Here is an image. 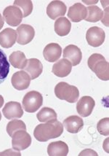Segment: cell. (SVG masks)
I'll return each mask as SVG.
<instances>
[{
	"instance_id": "obj_1",
	"label": "cell",
	"mask_w": 109,
	"mask_h": 156,
	"mask_svg": "<svg viewBox=\"0 0 109 156\" xmlns=\"http://www.w3.org/2000/svg\"><path fill=\"white\" fill-rule=\"evenodd\" d=\"M63 131V126L60 122L55 120L47 123L39 124L35 128L34 135L39 142H47L49 139H55L61 136Z\"/></svg>"
},
{
	"instance_id": "obj_2",
	"label": "cell",
	"mask_w": 109,
	"mask_h": 156,
	"mask_svg": "<svg viewBox=\"0 0 109 156\" xmlns=\"http://www.w3.org/2000/svg\"><path fill=\"white\" fill-rule=\"evenodd\" d=\"M88 66L101 80H109V64L104 57L99 53H94L88 59Z\"/></svg>"
},
{
	"instance_id": "obj_3",
	"label": "cell",
	"mask_w": 109,
	"mask_h": 156,
	"mask_svg": "<svg viewBox=\"0 0 109 156\" xmlns=\"http://www.w3.org/2000/svg\"><path fill=\"white\" fill-rule=\"evenodd\" d=\"M55 94L60 100H65L69 103H75L79 97L78 88L65 82H60L55 88Z\"/></svg>"
},
{
	"instance_id": "obj_4",
	"label": "cell",
	"mask_w": 109,
	"mask_h": 156,
	"mask_svg": "<svg viewBox=\"0 0 109 156\" xmlns=\"http://www.w3.org/2000/svg\"><path fill=\"white\" fill-rule=\"evenodd\" d=\"M43 104V97L39 92L31 90L26 94L23 99V106L26 112H35Z\"/></svg>"
},
{
	"instance_id": "obj_5",
	"label": "cell",
	"mask_w": 109,
	"mask_h": 156,
	"mask_svg": "<svg viewBox=\"0 0 109 156\" xmlns=\"http://www.w3.org/2000/svg\"><path fill=\"white\" fill-rule=\"evenodd\" d=\"M12 145L13 150L17 151L26 150L31 144V137L29 133L24 130L16 131L12 135Z\"/></svg>"
},
{
	"instance_id": "obj_6",
	"label": "cell",
	"mask_w": 109,
	"mask_h": 156,
	"mask_svg": "<svg viewBox=\"0 0 109 156\" xmlns=\"http://www.w3.org/2000/svg\"><path fill=\"white\" fill-rule=\"evenodd\" d=\"M4 20L8 25L18 27L23 19V12L19 7L16 6H8L3 11Z\"/></svg>"
},
{
	"instance_id": "obj_7",
	"label": "cell",
	"mask_w": 109,
	"mask_h": 156,
	"mask_svg": "<svg viewBox=\"0 0 109 156\" xmlns=\"http://www.w3.org/2000/svg\"><path fill=\"white\" fill-rule=\"evenodd\" d=\"M106 39L105 31L101 28L93 27L90 28L87 31L86 40L90 46L97 48L102 45Z\"/></svg>"
},
{
	"instance_id": "obj_8",
	"label": "cell",
	"mask_w": 109,
	"mask_h": 156,
	"mask_svg": "<svg viewBox=\"0 0 109 156\" xmlns=\"http://www.w3.org/2000/svg\"><path fill=\"white\" fill-rule=\"evenodd\" d=\"M95 106V101L91 96H83L77 102V112L83 118H87L92 114Z\"/></svg>"
},
{
	"instance_id": "obj_9",
	"label": "cell",
	"mask_w": 109,
	"mask_h": 156,
	"mask_svg": "<svg viewBox=\"0 0 109 156\" xmlns=\"http://www.w3.org/2000/svg\"><path fill=\"white\" fill-rule=\"evenodd\" d=\"M16 31L18 34V43L22 45L31 42L35 36L34 29L28 24H21L18 27Z\"/></svg>"
},
{
	"instance_id": "obj_10",
	"label": "cell",
	"mask_w": 109,
	"mask_h": 156,
	"mask_svg": "<svg viewBox=\"0 0 109 156\" xmlns=\"http://www.w3.org/2000/svg\"><path fill=\"white\" fill-rule=\"evenodd\" d=\"M2 113L8 120L19 119L23 116V110L19 102L10 101L5 105L2 109Z\"/></svg>"
},
{
	"instance_id": "obj_11",
	"label": "cell",
	"mask_w": 109,
	"mask_h": 156,
	"mask_svg": "<svg viewBox=\"0 0 109 156\" xmlns=\"http://www.w3.org/2000/svg\"><path fill=\"white\" fill-rule=\"evenodd\" d=\"M12 86L18 90H23L29 87L31 77L26 72L19 71L15 72L11 79Z\"/></svg>"
},
{
	"instance_id": "obj_12",
	"label": "cell",
	"mask_w": 109,
	"mask_h": 156,
	"mask_svg": "<svg viewBox=\"0 0 109 156\" xmlns=\"http://www.w3.org/2000/svg\"><path fill=\"white\" fill-rule=\"evenodd\" d=\"M87 16V10L82 3H76L70 7L68 12V17L72 22L78 23L86 19Z\"/></svg>"
},
{
	"instance_id": "obj_13",
	"label": "cell",
	"mask_w": 109,
	"mask_h": 156,
	"mask_svg": "<svg viewBox=\"0 0 109 156\" xmlns=\"http://www.w3.org/2000/svg\"><path fill=\"white\" fill-rule=\"evenodd\" d=\"M67 7L61 1H52L47 7V14L51 19L55 20L58 17L63 16L66 14Z\"/></svg>"
},
{
	"instance_id": "obj_14",
	"label": "cell",
	"mask_w": 109,
	"mask_h": 156,
	"mask_svg": "<svg viewBox=\"0 0 109 156\" xmlns=\"http://www.w3.org/2000/svg\"><path fill=\"white\" fill-rule=\"evenodd\" d=\"M63 58H67L71 61L72 66H77L80 64L82 58V53L81 50L74 45V44H69L66 46L63 51Z\"/></svg>"
},
{
	"instance_id": "obj_15",
	"label": "cell",
	"mask_w": 109,
	"mask_h": 156,
	"mask_svg": "<svg viewBox=\"0 0 109 156\" xmlns=\"http://www.w3.org/2000/svg\"><path fill=\"white\" fill-rule=\"evenodd\" d=\"M17 37V31L7 28L0 32V45L4 48H10L15 43Z\"/></svg>"
},
{
	"instance_id": "obj_16",
	"label": "cell",
	"mask_w": 109,
	"mask_h": 156,
	"mask_svg": "<svg viewBox=\"0 0 109 156\" xmlns=\"http://www.w3.org/2000/svg\"><path fill=\"white\" fill-rule=\"evenodd\" d=\"M62 48L58 43H49L43 51L44 58L49 62H55L61 56Z\"/></svg>"
},
{
	"instance_id": "obj_17",
	"label": "cell",
	"mask_w": 109,
	"mask_h": 156,
	"mask_svg": "<svg viewBox=\"0 0 109 156\" xmlns=\"http://www.w3.org/2000/svg\"><path fill=\"white\" fill-rule=\"evenodd\" d=\"M25 72L30 76L31 80H35L36 78L39 77L43 71V66L39 59L37 58H30L27 61L26 65Z\"/></svg>"
},
{
	"instance_id": "obj_18",
	"label": "cell",
	"mask_w": 109,
	"mask_h": 156,
	"mask_svg": "<svg viewBox=\"0 0 109 156\" xmlns=\"http://www.w3.org/2000/svg\"><path fill=\"white\" fill-rule=\"evenodd\" d=\"M72 64L66 58L59 60L53 66V73L58 77H65L71 73Z\"/></svg>"
},
{
	"instance_id": "obj_19",
	"label": "cell",
	"mask_w": 109,
	"mask_h": 156,
	"mask_svg": "<svg viewBox=\"0 0 109 156\" xmlns=\"http://www.w3.org/2000/svg\"><path fill=\"white\" fill-rule=\"evenodd\" d=\"M63 126L65 127L68 132L77 133L79 132L84 127V122L80 117L72 115L68 117L63 121Z\"/></svg>"
},
{
	"instance_id": "obj_20",
	"label": "cell",
	"mask_w": 109,
	"mask_h": 156,
	"mask_svg": "<svg viewBox=\"0 0 109 156\" xmlns=\"http://www.w3.org/2000/svg\"><path fill=\"white\" fill-rule=\"evenodd\" d=\"M47 153L49 156H66L68 153V147L62 141L51 142L47 147Z\"/></svg>"
},
{
	"instance_id": "obj_21",
	"label": "cell",
	"mask_w": 109,
	"mask_h": 156,
	"mask_svg": "<svg viewBox=\"0 0 109 156\" xmlns=\"http://www.w3.org/2000/svg\"><path fill=\"white\" fill-rule=\"evenodd\" d=\"M71 23L68 18L65 17L59 18L55 23V31L60 37L68 35L71 31Z\"/></svg>"
},
{
	"instance_id": "obj_22",
	"label": "cell",
	"mask_w": 109,
	"mask_h": 156,
	"mask_svg": "<svg viewBox=\"0 0 109 156\" xmlns=\"http://www.w3.org/2000/svg\"><path fill=\"white\" fill-rule=\"evenodd\" d=\"M9 61L14 68L21 69H23L25 68L28 61L25 54L23 52L19 51L12 53V54L9 57Z\"/></svg>"
},
{
	"instance_id": "obj_23",
	"label": "cell",
	"mask_w": 109,
	"mask_h": 156,
	"mask_svg": "<svg viewBox=\"0 0 109 156\" xmlns=\"http://www.w3.org/2000/svg\"><path fill=\"white\" fill-rule=\"evenodd\" d=\"M57 113L49 107H43L36 115L38 120L41 122H53L57 120Z\"/></svg>"
},
{
	"instance_id": "obj_24",
	"label": "cell",
	"mask_w": 109,
	"mask_h": 156,
	"mask_svg": "<svg viewBox=\"0 0 109 156\" xmlns=\"http://www.w3.org/2000/svg\"><path fill=\"white\" fill-rule=\"evenodd\" d=\"M10 72V64L7 59V55L2 50L0 49V84L6 80Z\"/></svg>"
},
{
	"instance_id": "obj_25",
	"label": "cell",
	"mask_w": 109,
	"mask_h": 156,
	"mask_svg": "<svg viewBox=\"0 0 109 156\" xmlns=\"http://www.w3.org/2000/svg\"><path fill=\"white\" fill-rule=\"evenodd\" d=\"M88 12L87 16L86 18V20L88 22H92V23H96L101 20L103 17V12L100 7L97 6H90L87 8Z\"/></svg>"
},
{
	"instance_id": "obj_26",
	"label": "cell",
	"mask_w": 109,
	"mask_h": 156,
	"mask_svg": "<svg viewBox=\"0 0 109 156\" xmlns=\"http://www.w3.org/2000/svg\"><path fill=\"white\" fill-rule=\"evenodd\" d=\"M20 130L26 131V124L24 123V122L22 121V120L14 119L12 121L9 122L8 123H7V132L10 136L12 137L15 132L20 131Z\"/></svg>"
},
{
	"instance_id": "obj_27",
	"label": "cell",
	"mask_w": 109,
	"mask_h": 156,
	"mask_svg": "<svg viewBox=\"0 0 109 156\" xmlns=\"http://www.w3.org/2000/svg\"><path fill=\"white\" fill-rule=\"evenodd\" d=\"M14 6L22 9L23 18L27 17L32 12L33 3L31 0H15L14 2Z\"/></svg>"
},
{
	"instance_id": "obj_28",
	"label": "cell",
	"mask_w": 109,
	"mask_h": 156,
	"mask_svg": "<svg viewBox=\"0 0 109 156\" xmlns=\"http://www.w3.org/2000/svg\"><path fill=\"white\" fill-rule=\"evenodd\" d=\"M109 118H106L101 119L97 122V129L98 132L103 136H108L109 134Z\"/></svg>"
},
{
	"instance_id": "obj_29",
	"label": "cell",
	"mask_w": 109,
	"mask_h": 156,
	"mask_svg": "<svg viewBox=\"0 0 109 156\" xmlns=\"http://www.w3.org/2000/svg\"><path fill=\"white\" fill-rule=\"evenodd\" d=\"M0 155H18V156H21V154L20 153L19 151H17L15 150H7L5 151L2 152L0 153Z\"/></svg>"
},
{
	"instance_id": "obj_30",
	"label": "cell",
	"mask_w": 109,
	"mask_h": 156,
	"mask_svg": "<svg viewBox=\"0 0 109 156\" xmlns=\"http://www.w3.org/2000/svg\"><path fill=\"white\" fill-rule=\"evenodd\" d=\"M84 153H87L84 155H96V156L97 155V153H96V152H95V151H93V150H84V151L82 152V153L79 154V155H83V154H84Z\"/></svg>"
},
{
	"instance_id": "obj_31",
	"label": "cell",
	"mask_w": 109,
	"mask_h": 156,
	"mask_svg": "<svg viewBox=\"0 0 109 156\" xmlns=\"http://www.w3.org/2000/svg\"><path fill=\"white\" fill-rule=\"evenodd\" d=\"M3 26H4V19H3L2 16V15L0 14V30L2 29Z\"/></svg>"
},
{
	"instance_id": "obj_32",
	"label": "cell",
	"mask_w": 109,
	"mask_h": 156,
	"mask_svg": "<svg viewBox=\"0 0 109 156\" xmlns=\"http://www.w3.org/2000/svg\"><path fill=\"white\" fill-rule=\"evenodd\" d=\"M3 105H4V98L2 96L0 95V108L2 107Z\"/></svg>"
},
{
	"instance_id": "obj_33",
	"label": "cell",
	"mask_w": 109,
	"mask_h": 156,
	"mask_svg": "<svg viewBox=\"0 0 109 156\" xmlns=\"http://www.w3.org/2000/svg\"><path fill=\"white\" fill-rule=\"evenodd\" d=\"M1 119H2V114L1 112H0V120H1Z\"/></svg>"
}]
</instances>
